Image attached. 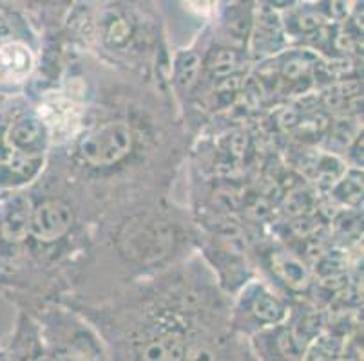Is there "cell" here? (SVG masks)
Instances as JSON below:
<instances>
[{"label":"cell","mask_w":364,"mask_h":361,"mask_svg":"<svg viewBox=\"0 0 364 361\" xmlns=\"http://www.w3.org/2000/svg\"><path fill=\"white\" fill-rule=\"evenodd\" d=\"M174 233L165 221L151 215L131 218L120 231V248L131 260L140 264L156 262L168 253Z\"/></svg>","instance_id":"6da1fadb"},{"label":"cell","mask_w":364,"mask_h":361,"mask_svg":"<svg viewBox=\"0 0 364 361\" xmlns=\"http://www.w3.org/2000/svg\"><path fill=\"white\" fill-rule=\"evenodd\" d=\"M132 130L122 121H112L89 132L80 143V155L92 167H112L132 150Z\"/></svg>","instance_id":"7a4b0ae2"},{"label":"cell","mask_w":364,"mask_h":361,"mask_svg":"<svg viewBox=\"0 0 364 361\" xmlns=\"http://www.w3.org/2000/svg\"><path fill=\"white\" fill-rule=\"evenodd\" d=\"M73 224V211L62 201H46L31 213L29 231L42 243H55Z\"/></svg>","instance_id":"3957f363"},{"label":"cell","mask_w":364,"mask_h":361,"mask_svg":"<svg viewBox=\"0 0 364 361\" xmlns=\"http://www.w3.org/2000/svg\"><path fill=\"white\" fill-rule=\"evenodd\" d=\"M8 139L13 150L41 155L42 141H44V127L36 118H22L11 127Z\"/></svg>","instance_id":"277c9868"},{"label":"cell","mask_w":364,"mask_h":361,"mask_svg":"<svg viewBox=\"0 0 364 361\" xmlns=\"http://www.w3.org/2000/svg\"><path fill=\"white\" fill-rule=\"evenodd\" d=\"M33 67V55L28 45L9 42L0 45V76L6 79H22Z\"/></svg>","instance_id":"5b68a950"},{"label":"cell","mask_w":364,"mask_h":361,"mask_svg":"<svg viewBox=\"0 0 364 361\" xmlns=\"http://www.w3.org/2000/svg\"><path fill=\"white\" fill-rule=\"evenodd\" d=\"M29 226H31L29 203L21 199L6 213L4 221H2V235H4V238L11 240V243H18V240L26 238V235L29 233Z\"/></svg>","instance_id":"8992f818"},{"label":"cell","mask_w":364,"mask_h":361,"mask_svg":"<svg viewBox=\"0 0 364 361\" xmlns=\"http://www.w3.org/2000/svg\"><path fill=\"white\" fill-rule=\"evenodd\" d=\"M274 270L276 273L283 278V282L287 286L294 287V289H304L310 282V274L306 267L297 260L296 257L290 255H277L274 258Z\"/></svg>","instance_id":"52a82bcc"},{"label":"cell","mask_w":364,"mask_h":361,"mask_svg":"<svg viewBox=\"0 0 364 361\" xmlns=\"http://www.w3.org/2000/svg\"><path fill=\"white\" fill-rule=\"evenodd\" d=\"M102 31H104L105 44L111 48H122L127 44V40L132 35V24L131 20L120 11H111L105 15L104 24H102Z\"/></svg>","instance_id":"ba28073f"},{"label":"cell","mask_w":364,"mask_h":361,"mask_svg":"<svg viewBox=\"0 0 364 361\" xmlns=\"http://www.w3.org/2000/svg\"><path fill=\"white\" fill-rule=\"evenodd\" d=\"M185 356V347L180 340L174 338H161L149 343L144 349L145 360L152 361H178Z\"/></svg>","instance_id":"9c48e42d"},{"label":"cell","mask_w":364,"mask_h":361,"mask_svg":"<svg viewBox=\"0 0 364 361\" xmlns=\"http://www.w3.org/2000/svg\"><path fill=\"white\" fill-rule=\"evenodd\" d=\"M254 314L264 322H279L284 316V309L279 300H276L270 294H261L254 304Z\"/></svg>","instance_id":"30bf717a"},{"label":"cell","mask_w":364,"mask_h":361,"mask_svg":"<svg viewBox=\"0 0 364 361\" xmlns=\"http://www.w3.org/2000/svg\"><path fill=\"white\" fill-rule=\"evenodd\" d=\"M198 71H200V58L194 52H187L178 62V82L181 87H191L196 79Z\"/></svg>","instance_id":"8fae6325"},{"label":"cell","mask_w":364,"mask_h":361,"mask_svg":"<svg viewBox=\"0 0 364 361\" xmlns=\"http://www.w3.org/2000/svg\"><path fill=\"white\" fill-rule=\"evenodd\" d=\"M237 65V55L230 49H221V51L214 52L213 60H210V71L214 76H228L236 69Z\"/></svg>","instance_id":"7c38bea8"},{"label":"cell","mask_w":364,"mask_h":361,"mask_svg":"<svg viewBox=\"0 0 364 361\" xmlns=\"http://www.w3.org/2000/svg\"><path fill=\"white\" fill-rule=\"evenodd\" d=\"M360 194H363V184L357 179H344V181H341L339 187H337V195L343 201H348V203L359 201Z\"/></svg>","instance_id":"4fadbf2b"},{"label":"cell","mask_w":364,"mask_h":361,"mask_svg":"<svg viewBox=\"0 0 364 361\" xmlns=\"http://www.w3.org/2000/svg\"><path fill=\"white\" fill-rule=\"evenodd\" d=\"M323 24V16L316 11H306L299 16V28L303 31H314Z\"/></svg>","instance_id":"5bb4252c"},{"label":"cell","mask_w":364,"mask_h":361,"mask_svg":"<svg viewBox=\"0 0 364 361\" xmlns=\"http://www.w3.org/2000/svg\"><path fill=\"white\" fill-rule=\"evenodd\" d=\"M187 4L191 6V9L200 15H210V13L216 9L218 0H187Z\"/></svg>","instance_id":"9a60e30c"},{"label":"cell","mask_w":364,"mask_h":361,"mask_svg":"<svg viewBox=\"0 0 364 361\" xmlns=\"http://www.w3.org/2000/svg\"><path fill=\"white\" fill-rule=\"evenodd\" d=\"M292 0H270V4L276 6V8H284V6H289Z\"/></svg>","instance_id":"2e32d148"}]
</instances>
